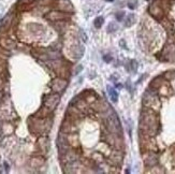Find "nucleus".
<instances>
[{
  "instance_id": "obj_1",
  "label": "nucleus",
  "mask_w": 175,
  "mask_h": 174,
  "mask_svg": "<svg viewBox=\"0 0 175 174\" xmlns=\"http://www.w3.org/2000/svg\"><path fill=\"white\" fill-rule=\"evenodd\" d=\"M160 131V119L156 111L149 107H144L141 112L140 132L149 137H155Z\"/></svg>"
},
{
  "instance_id": "obj_2",
  "label": "nucleus",
  "mask_w": 175,
  "mask_h": 174,
  "mask_svg": "<svg viewBox=\"0 0 175 174\" xmlns=\"http://www.w3.org/2000/svg\"><path fill=\"white\" fill-rule=\"evenodd\" d=\"M52 118L49 117H45V118H41V117H37L33 116L28 119V124H29V130L32 133L35 134H42L46 132L52 125Z\"/></svg>"
},
{
  "instance_id": "obj_3",
  "label": "nucleus",
  "mask_w": 175,
  "mask_h": 174,
  "mask_svg": "<svg viewBox=\"0 0 175 174\" xmlns=\"http://www.w3.org/2000/svg\"><path fill=\"white\" fill-rule=\"evenodd\" d=\"M152 90L153 91H150V90L145 91L143 95V98H142V103H143L144 107H149V109L157 112L161 107V102H160V99L158 97L156 90Z\"/></svg>"
},
{
  "instance_id": "obj_4",
  "label": "nucleus",
  "mask_w": 175,
  "mask_h": 174,
  "mask_svg": "<svg viewBox=\"0 0 175 174\" xmlns=\"http://www.w3.org/2000/svg\"><path fill=\"white\" fill-rule=\"evenodd\" d=\"M45 18L49 22H62L70 18V14L61 10H53L45 15Z\"/></svg>"
},
{
  "instance_id": "obj_5",
  "label": "nucleus",
  "mask_w": 175,
  "mask_h": 174,
  "mask_svg": "<svg viewBox=\"0 0 175 174\" xmlns=\"http://www.w3.org/2000/svg\"><path fill=\"white\" fill-rule=\"evenodd\" d=\"M60 101V96L58 93H53V94L46 96L43 100V107L48 109L51 112H53L56 107L58 105V103Z\"/></svg>"
},
{
  "instance_id": "obj_6",
  "label": "nucleus",
  "mask_w": 175,
  "mask_h": 174,
  "mask_svg": "<svg viewBox=\"0 0 175 174\" xmlns=\"http://www.w3.org/2000/svg\"><path fill=\"white\" fill-rule=\"evenodd\" d=\"M59 158H60V160H61L62 165H65V163L77 161L79 159V155L77 154V152H75L74 149H72V147H71L70 149L67 151L66 153L60 154V155H59Z\"/></svg>"
},
{
  "instance_id": "obj_7",
  "label": "nucleus",
  "mask_w": 175,
  "mask_h": 174,
  "mask_svg": "<svg viewBox=\"0 0 175 174\" xmlns=\"http://www.w3.org/2000/svg\"><path fill=\"white\" fill-rule=\"evenodd\" d=\"M124 155L123 153L120 152L119 149L117 151H114V152L110 153L109 157H108V163H110L113 167H120L123 163Z\"/></svg>"
},
{
  "instance_id": "obj_8",
  "label": "nucleus",
  "mask_w": 175,
  "mask_h": 174,
  "mask_svg": "<svg viewBox=\"0 0 175 174\" xmlns=\"http://www.w3.org/2000/svg\"><path fill=\"white\" fill-rule=\"evenodd\" d=\"M56 142H57L56 143L57 148H58V151H59V155L66 153L67 151H69L71 148V146L69 145L68 141H67V134L63 133V132H60V133H59Z\"/></svg>"
},
{
  "instance_id": "obj_9",
  "label": "nucleus",
  "mask_w": 175,
  "mask_h": 174,
  "mask_svg": "<svg viewBox=\"0 0 175 174\" xmlns=\"http://www.w3.org/2000/svg\"><path fill=\"white\" fill-rule=\"evenodd\" d=\"M67 85H68V81L63 77H56L55 80H53L52 84H51V88L54 93H62L66 89Z\"/></svg>"
},
{
  "instance_id": "obj_10",
  "label": "nucleus",
  "mask_w": 175,
  "mask_h": 174,
  "mask_svg": "<svg viewBox=\"0 0 175 174\" xmlns=\"http://www.w3.org/2000/svg\"><path fill=\"white\" fill-rule=\"evenodd\" d=\"M92 107L95 110V111L99 112V113H106L108 111L111 110V107L110 104L105 100H102V99H97L95 102H92Z\"/></svg>"
},
{
  "instance_id": "obj_11",
  "label": "nucleus",
  "mask_w": 175,
  "mask_h": 174,
  "mask_svg": "<svg viewBox=\"0 0 175 174\" xmlns=\"http://www.w3.org/2000/svg\"><path fill=\"white\" fill-rule=\"evenodd\" d=\"M158 155L156 152H146L144 154V165L147 168H152L154 165H158Z\"/></svg>"
},
{
  "instance_id": "obj_12",
  "label": "nucleus",
  "mask_w": 175,
  "mask_h": 174,
  "mask_svg": "<svg viewBox=\"0 0 175 174\" xmlns=\"http://www.w3.org/2000/svg\"><path fill=\"white\" fill-rule=\"evenodd\" d=\"M37 146L40 149V152L42 153L43 155L47 154V152L49 151V139L45 135H41L38 139V142H37Z\"/></svg>"
},
{
  "instance_id": "obj_13",
  "label": "nucleus",
  "mask_w": 175,
  "mask_h": 174,
  "mask_svg": "<svg viewBox=\"0 0 175 174\" xmlns=\"http://www.w3.org/2000/svg\"><path fill=\"white\" fill-rule=\"evenodd\" d=\"M16 42L9 37H0V47L5 51H11L15 49Z\"/></svg>"
},
{
  "instance_id": "obj_14",
  "label": "nucleus",
  "mask_w": 175,
  "mask_h": 174,
  "mask_svg": "<svg viewBox=\"0 0 175 174\" xmlns=\"http://www.w3.org/2000/svg\"><path fill=\"white\" fill-rule=\"evenodd\" d=\"M149 13L152 14L156 19H162L163 16H164L163 9H162L160 5H156V3H154V5H150V8H149Z\"/></svg>"
},
{
  "instance_id": "obj_15",
  "label": "nucleus",
  "mask_w": 175,
  "mask_h": 174,
  "mask_svg": "<svg viewBox=\"0 0 175 174\" xmlns=\"http://www.w3.org/2000/svg\"><path fill=\"white\" fill-rule=\"evenodd\" d=\"M57 5H58L59 10H61L63 12H67V13H72L74 11V8H73L70 0H58Z\"/></svg>"
},
{
  "instance_id": "obj_16",
  "label": "nucleus",
  "mask_w": 175,
  "mask_h": 174,
  "mask_svg": "<svg viewBox=\"0 0 175 174\" xmlns=\"http://www.w3.org/2000/svg\"><path fill=\"white\" fill-rule=\"evenodd\" d=\"M74 131H75V121L66 118V121H63L61 125V132L68 134V133H72Z\"/></svg>"
},
{
  "instance_id": "obj_17",
  "label": "nucleus",
  "mask_w": 175,
  "mask_h": 174,
  "mask_svg": "<svg viewBox=\"0 0 175 174\" xmlns=\"http://www.w3.org/2000/svg\"><path fill=\"white\" fill-rule=\"evenodd\" d=\"M67 141H68V143H69V145H70L71 147H79V135L74 133V132L67 134Z\"/></svg>"
},
{
  "instance_id": "obj_18",
  "label": "nucleus",
  "mask_w": 175,
  "mask_h": 174,
  "mask_svg": "<svg viewBox=\"0 0 175 174\" xmlns=\"http://www.w3.org/2000/svg\"><path fill=\"white\" fill-rule=\"evenodd\" d=\"M44 162H45V160H44V158L42 156H35L30 159L29 165L33 169H39L44 165Z\"/></svg>"
},
{
  "instance_id": "obj_19",
  "label": "nucleus",
  "mask_w": 175,
  "mask_h": 174,
  "mask_svg": "<svg viewBox=\"0 0 175 174\" xmlns=\"http://www.w3.org/2000/svg\"><path fill=\"white\" fill-rule=\"evenodd\" d=\"M1 125V129H2V133L3 135H11V134H13L14 132V126L9 123L8 121H3L2 124H0Z\"/></svg>"
},
{
  "instance_id": "obj_20",
  "label": "nucleus",
  "mask_w": 175,
  "mask_h": 174,
  "mask_svg": "<svg viewBox=\"0 0 175 174\" xmlns=\"http://www.w3.org/2000/svg\"><path fill=\"white\" fill-rule=\"evenodd\" d=\"M163 83H164V77H163V76H157V77H155V79L152 81V83L149 85V88H150V89H154V90H158V88H159Z\"/></svg>"
},
{
  "instance_id": "obj_21",
  "label": "nucleus",
  "mask_w": 175,
  "mask_h": 174,
  "mask_svg": "<svg viewBox=\"0 0 175 174\" xmlns=\"http://www.w3.org/2000/svg\"><path fill=\"white\" fill-rule=\"evenodd\" d=\"M13 17H14L13 14H8V15L1 21V28H2L3 30H7V29H9L10 27H11L12 22H13Z\"/></svg>"
},
{
  "instance_id": "obj_22",
  "label": "nucleus",
  "mask_w": 175,
  "mask_h": 174,
  "mask_svg": "<svg viewBox=\"0 0 175 174\" xmlns=\"http://www.w3.org/2000/svg\"><path fill=\"white\" fill-rule=\"evenodd\" d=\"M158 90H159V95H161V96H169V95H170V91H171L170 85L163 83V84L158 88Z\"/></svg>"
},
{
  "instance_id": "obj_23",
  "label": "nucleus",
  "mask_w": 175,
  "mask_h": 174,
  "mask_svg": "<svg viewBox=\"0 0 175 174\" xmlns=\"http://www.w3.org/2000/svg\"><path fill=\"white\" fill-rule=\"evenodd\" d=\"M92 160L96 163V165H101L103 162V155L99 152H95L92 155Z\"/></svg>"
},
{
  "instance_id": "obj_24",
  "label": "nucleus",
  "mask_w": 175,
  "mask_h": 174,
  "mask_svg": "<svg viewBox=\"0 0 175 174\" xmlns=\"http://www.w3.org/2000/svg\"><path fill=\"white\" fill-rule=\"evenodd\" d=\"M108 91H109V95L111 99H112V101L113 102H117V99H118V95H117V91L112 88L111 86H108Z\"/></svg>"
},
{
  "instance_id": "obj_25",
  "label": "nucleus",
  "mask_w": 175,
  "mask_h": 174,
  "mask_svg": "<svg viewBox=\"0 0 175 174\" xmlns=\"http://www.w3.org/2000/svg\"><path fill=\"white\" fill-rule=\"evenodd\" d=\"M163 77H164V80L166 81H172L175 79V70H169V71H166L164 74H163Z\"/></svg>"
},
{
  "instance_id": "obj_26",
  "label": "nucleus",
  "mask_w": 175,
  "mask_h": 174,
  "mask_svg": "<svg viewBox=\"0 0 175 174\" xmlns=\"http://www.w3.org/2000/svg\"><path fill=\"white\" fill-rule=\"evenodd\" d=\"M136 22V17H134V15L133 14H129L126 18V23H125V26L126 27H130L132 26L133 24Z\"/></svg>"
},
{
  "instance_id": "obj_27",
  "label": "nucleus",
  "mask_w": 175,
  "mask_h": 174,
  "mask_svg": "<svg viewBox=\"0 0 175 174\" xmlns=\"http://www.w3.org/2000/svg\"><path fill=\"white\" fill-rule=\"evenodd\" d=\"M103 22H104L103 17H102V16H98V17L94 21V25H95L96 28H100V27L103 25Z\"/></svg>"
},
{
  "instance_id": "obj_28",
  "label": "nucleus",
  "mask_w": 175,
  "mask_h": 174,
  "mask_svg": "<svg viewBox=\"0 0 175 174\" xmlns=\"http://www.w3.org/2000/svg\"><path fill=\"white\" fill-rule=\"evenodd\" d=\"M117 30V26L115 23H111L109 26H108V31L109 32H114Z\"/></svg>"
},
{
  "instance_id": "obj_29",
  "label": "nucleus",
  "mask_w": 175,
  "mask_h": 174,
  "mask_svg": "<svg viewBox=\"0 0 175 174\" xmlns=\"http://www.w3.org/2000/svg\"><path fill=\"white\" fill-rule=\"evenodd\" d=\"M5 70V60H2V59H0V73H2V72Z\"/></svg>"
},
{
  "instance_id": "obj_30",
  "label": "nucleus",
  "mask_w": 175,
  "mask_h": 174,
  "mask_svg": "<svg viewBox=\"0 0 175 174\" xmlns=\"http://www.w3.org/2000/svg\"><path fill=\"white\" fill-rule=\"evenodd\" d=\"M131 68H132V71H136V69H138V63H136V60H131Z\"/></svg>"
},
{
  "instance_id": "obj_31",
  "label": "nucleus",
  "mask_w": 175,
  "mask_h": 174,
  "mask_svg": "<svg viewBox=\"0 0 175 174\" xmlns=\"http://www.w3.org/2000/svg\"><path fill=\"white\" fill-rule=\"evenodd\" d=\"M3 86H5V80H3V76L0 73V90H2Z\"/></svg>"
},
{
  "instance_id": "obj_32",
  "label": "nucleus",
  "mask_w": 175,
  "mask_h": 174,
  "mask_svg": "<svg viewBox=\"0 0 175 174\" xmlns=\"http://www.w3.org/2000/svg\"><path fill=\"white\" fill-rule=\"evenodd\" d=\"M124 15H125L124 12H119V13L116 14V18H117V21H122L124 17Z\"/></svg>"
},
{
  "instance_id": "obj_33",
  "label": "nucleus",
  "mask_w": 175,
  "mask_h": 174,
  "mask_svg": "<svg viewBox=\"0 0 175 174\" xmlns=\"http://www.w3.org/2000/svg\"><path fill=\"white\" fill-rule=\"evenodd\" d=\"M103 59H104L105 63H111V61H112V57H111L110 55H105V56H103Z\"/></svg>"
},
{
  "instance_id": "obj_34",
  "label": "nucleus",
  "mask_w": 175,
  "mask_h": 174,
  "mask_svg": "<svg viewBox=\"0 0 175 174\" xmlns=\"http://www.w3.org/2000/svg\"><path fill=\"white\" fill-rule=\"evenodd\" d=\"M82 70H83V66H79V67L76 68V70H75V74H79Z\"/></svg>"
},
{
  "instance_id": "obj_35",
  "label": "nucleus",
  "mask_w": 175,
  "mask_h": 174,
  "mask_svg": "<svg viewBox=\"0 0 175 174\" xmlns=\"http://www.w3.org/2000/svg\"><path fill=\"white\" fill-rule=\"evenodd\" d=\"M3 98H5V94L2 90H0V103L3 101Z\"/></svg>"
},
{
  "instance_id": "obj_36",
  "label": "nucleus",
  "mask_w": 175,
  "mask_h": 174,
  "mask_svg": "<svg viewBox=\"0 0 175 174\" xmlns=\"http://www.w3.org/2000/svg\"><path fill=\"white\" fill-rule=\"evenodd\" d=\"M81 36H82V38L84 39V42H86L87 41V37H86V35H85V32L84 31H81Z\"/></svg>"
},
{
  "instance_id": "obj_37",
  "label": "nucleus",
  "mask_w": 175,
  "mask_h": 174,
  "mask_svg": "<svg viewBox=\"0 0 175 174\" xmlns=\"http://www.w3.org/2000/svg\"><path fill=\"white\" fill-rule=\"evenodd\" d=\"M119 45H120V46H123L124 49H127V46H126V43H125V41H124V40H120V42H119Z\"/></svg>"
},
{
  "instance_id": "obj_38",
  "label": "nucleus",
  "mask_w": 175,
  "mask_h": 174,
  "mask_svg": "<svg viewBox=\"0 0 175 174\" xmlns=\"http://www.w3.org/2000/svg\"><path fill=\"white\" fill-rule=\"evenodd\" d=\"M3 135V133H2V129H1V125H0V138Z\"/></svg>"
},
{
  "instance_id": "obj_39",
  "label": "nucleus",
  "mask_w": 175,
  "mask_h": 174,
  "mask_svg": "<svg viewBox=\"0 0 175 174\" xmlns=\"http://www.w3.org/2000/svg\"><path fill=\"white\" fill-rule=\"evenodd\" d=\"M106 1H113V0H106Z\"/></svg>"
}]
</instances>
